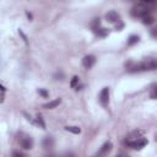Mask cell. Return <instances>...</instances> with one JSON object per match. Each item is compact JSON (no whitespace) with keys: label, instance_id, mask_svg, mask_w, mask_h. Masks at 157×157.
<instances>
[{"label":"cell","instance_id":"cell-1","mask_svg":"<svg viewBox=\"0 0 157 157\" xmlns=\"http://www.w3.org/2000/svg\"><path fill=\"white\" fill-rule=\"evenodd\" d=\"M156 66H157L156 60H155V59H152V58H150V59H147V60H145V61H142V63H140V64H137V65H135V66L130 67V69H129V71H130V72H137V71L155 70V69H156Z\"/></svg>","mask_w":157,"mask_h":157},{"label":"cell","instance_id":"cell-2","mask_svg":"<svg viewBox=\"0 0 157 157\" xmlns=\"http://www.w3.org/2000/svg\"><path fill=\"white\" fill-rule=\"evenodd\" d=\"M125 144L129 146V147H132V148H136V150H140L142 147H145L147 145V140L145 137H139V139H135V140H126Z\"/></svg>","mask_w":157,"mask_h":157},{"label":"cell","instance_id":"cell-3","mask_svg":"<svg viewBox=\"0 0 157 157\" xmlns=\"http://www.w3.org/2000/svg\"><path fill=\"white\" fill-rule=\"evenodd\" d=\"M99 102L103 104V105H107L108 102H109V88L108 87H104L101 93H99Z\"/></svg>","mask_w":157,"mask_h":157},{"label":"cell","instance_id":"cell-4","mask_svg":"<svg viewBox=\"0 0 157 157\" xmlns=\"http://www.w3.org/2000/svg\"><path fill=\"white\" fill-rule=\"evenodd\" d=\"M96 63V58L93 55H86L83 59H82V65L86 67V69H90Z\"/></svg>","mask_w":157,"mask_h":157},{"label":"cell","instance_id":"cell-5","mask_svg":"<svg viewBox=\"0 0 157 157\" xmlns=\"http://www.w3.org/2000/svg\"><path fill=\"white\" fill-rule=\"evenodd\" d=\"M20 144H21V146H22L23 148H26V150L32 148V146H33V141H32V139H31L29 136L22 137V139L20 140Z\"/></svg>","mask_w":157,"mask_h":157},{"label":"cell","instance_id":"cell-6","mask_svg":"<svg viewBox=\"0 0 157 157\" xmlns=\"http://www.w3.org/2000/svg\"><path fill=\"white\" fill-rule=\"evenodd\" d=\"M60 103H61V99H60V98H56V99H54V101H50V102H48V103L43 104V108H47V109H53V108L58 107Z\"/></svg>","mask_w":157,"mask_h":157},{"label":"cell","instance_id":"cell-7","mask_svg":"<svg viewBox=\"0 0 157 157\" xmlns=\"http://www.w3.org/2000/svg\"><path fill=\"white\" fill-rule=\"evenodd\" d=\"M105 18H107V21H109V22H117V21H119V15H118L115 11H109V12L105 15Z\"/></svg>","mask_w":157,"mask_h":157},{"label":"cell","instance_id":"cell-8","mask_svg":"<svg viewBox=\"0 0 157 157\" xmlns=\"http://www.w3.org/2000/svg\"><path fill=\"white\" fill-rule=\"evenodd\" d=\"M42 145H43L44 148H52L54 146V139L52 136H47V137H44Z\"/></svg>","mask_w":157,"mask_h":157},{"label":"cell","instance_id":"cell-9","mask_svg":"<svg viewBox=\"0 0 157 157\" xmlns=\"http://www.w3.org/2000/svg\"><path fill=\"white\" fill-rule=\"evenodd\" d=\"M112 150V142H105L102 147H101V150H99V153L101 155H104V153H107V152H109Z\"/></svg>","mask_w":157,"mask_h":157},{"label":"cell","instance_id":"cell-10","mask_svg":"<svg viewBox=\"0 0 157 157\" xmlns=\"http://www.w3.org/2000/svg\"><path fill=\"white\" fill-rule=\"evenodd\" d=\"M142 22H144L145 25H152V23L155 22V20H153V17H152L151 15H146V16L142 17Z\"/></svg>","mask_w":157,"mask_h":157},{"label":"cell","instance_id":"cell-11","mask_svg":"<svg viewBox=\"0 0 157 157\" xmlns=\"http://www.w3.org/2000/svg\"><path fill=\"white\" fill-rule=\"evenodd\" d=\"M65 130H66V131H70V132H72V134H80V132H81V129H80L78 126H66Z\"/></svg>","mask_w":157,"mask_h":157},{"label":"cell","instance_id":"cell-12","mask_svg":"<svg viewBox=\"0 0 157 157\" xmlns=\"http://www.w3.org/2000/svg\"><path fill=\"white\" fill-rule=\"evenodd\" d=\"M94 32H96L98 36H102V37H103V36H105V34L108 33V31H107L105 28H101V27L96 28V29H94Z\"/></svg>","mask_w":157,"mask_h":157},{"label":"cell","instance_id":"cell-13","mask_svg":"<svg viewBox=\"0 0 157 157\" xmlns=\"http://www.w3.org/2000/svg\"><path fill=\"white\" fill-rule=\"evenodd\" d=\"M137 42H139V37L137 36H130V38L128 39V44L129 45H132V44H135Z\"/></svg>","mask_w":157,"mask_h":157},{"label":"cell","instance_id":"cell-14","mask_svg":"<svg viewBox=\"0 0 157 157\" xmlns=\"http://www.w3.org/2000/svg\"><path fill=\"white\" fill-rule=\"evenodd\" d=\"M77 83H78V77H77V76H74L72 80H71V82H70V86H71L72 88H75V87L77 86Z\"/></svg>","mask_w":157,"mask_h":157},{"label":"cell","instance_id":"cell-15","mask_svg":"<svg viewBox=\"0 0 157 157\" xmlns=\"http://www.w3.org/2000/svg\"><path fill=\"white\" fill-rule=\"evenodd\" d=\"M37 124H38V125H40L43 129L45 128V124H44V121H43V119H42V117H40V115H37Z\"/></svg>","mask_w":157,"mask_h":157},{"label":"cell","instance_id":"cell-16","mask_svg":"<svg viewBox=\"0 0 157 157\" xmlns=\"http://www.w3.org/2000/svg\"><path fill=\"white\" fill-rule=\"evenodd\" d=\"M12 157H26V155H23V153L20 152V151H15V152L12 153Z\"/></svg>","mask_w":157,"mask_h":157},{"label":"cell","instance_id":"cell-17","mask_svg":"<svg viewBox=\"0 0 157 157\" xmlns=\"http://www.w3.org/2000/svg\"><path fill=\"white\" fill-rule=\"evenodd\" d=\"M38 93H39V94H42L43 97H47V96H48V92H47V91H44V90H40V88L38 90Z\"/></svg>","mask_w":157,"mask_h":157},{"label":"cell","instance_id":"cell-18","mask_svg":"<svg viewBox=\"0 0 157 157\" xmlns=\"http://www.w3.org/2000/svg\"><path fill=\"white\" fill-rule=\"evenodd\" d=\"M64 157H75V155L74 153H66Z\"/></svg>","mask_w":157,"mask_h":157},{"label":"cell","instance_id":"cell-19","mask_svg":"<svg viewBox=\"0 0 157 157\" xmlns=\"http://www.w3.org/2000/svg\"><path fill=\"white\" fill-rule=\"evenodd\" d=\"M0 91H2V92H4V91H5V87H4V86H2V85H0Z\"/></svg>","mask_w":157,"mask_h":157},{"label":"cell","instance_id":"cell-20","mask_svg":"<svg viewBox=\"0 0 157 157\" xmlns=\"http://www.w3.org/2000/svg\"><path fill=\"white\" fill-rule=\"evenodd\" d=\"M117 157H129V156H126V155H118Z\"/></svg>","mask_w":157,"mask_h":157}]
</instances>
